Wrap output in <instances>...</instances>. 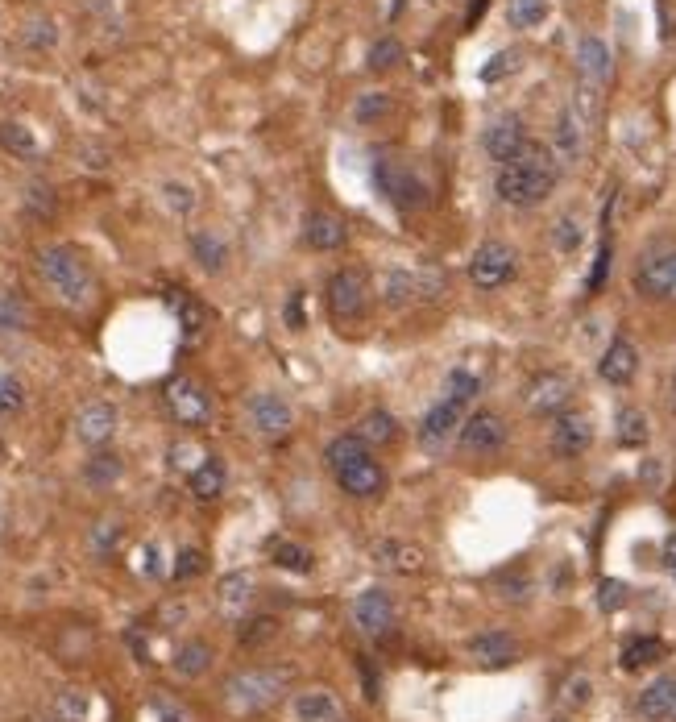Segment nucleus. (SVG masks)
<instances>
[{
    "label": "nucleus",
    "instance_id": "nucleus-40",
    "mask_svg": "<svg viewBox=\"0 0 676 722\" xmlns=\"http://www.w3.org/2000/svg\"><path fill=\"white\" fill-rule=\"evenodd\" d=\"M365 63H370V71L399 67V63H403V42H399V38H378V42L370 46V54H365Z\"/></svg>",
    "mask_w": 676,
    "mask_h": 722
},
{
    "label": "nucleus",
    "instance_id": "nucleus-6",
    "mask_svg": "<svg viewBox=\"0 0 676 722\" xmlns=\"http://www.w3.org/2000/svg\"><path fill=\"white\" fill-rule=\"evenodd\" d=\"M635 291L643 299L676 303V245H652L635 262Z\"/></svg>",
    "mask_w": 676,
    "mask_h": 722
},
{
    "label": "nucleus",
    "instance_id": "nucleus-36",
    "mask_svg": "<svg viewBox=\"0 0 676 722\" xmlns=\"http://www.w3.org/2000/svg\"><path fill=\"white\" fill-rule=\"evenodd\" d=\"M664 644L656 640V635H635V640H627L623 648V669H643V664H656L664 660Z\"/></svg>",
    "mask_w": 676,
    "mask_h": 722
},
{
    "label": "nucleus",
    "instance_id": "nucleus-27",
    "mask_svg": "<svg viewBox=\"0 0 676 722\" xmlns=\"http://www.w3.org/2000/svg\"><path fill=\"white\" fill-rule=\"evenodd\" d=\"M187 486H191V494H195V498H204V503H212V498H220V494H224V486H229V469H224V461H220V457H204V461H200V469H195V474H187Z\"/></svg>",
    "mask_w": 676,
    "mask_h": 722
},
{
    "label": "nucleus",
    "instance_id": "nucleus-19",
    "mask_svg": "<svg viewBox=\"0 0 676 722\" xmlns=\"http://www.w3.org/2000/svg\"><path fill=\"white\" fill-rule=\"evenodd\" d=\"M303 241L312 245V249H320V254H332V249H341V245L349 241V229H345L341 216L316 208V212L303 216Z\"/></svg>",
    "mask_w": 676,
    "mask_h": 722
},
{
    "label": "nucleus",
    "instance_id": "nucleus-35",
    "mask_svg": "<svg viewBox=\"0 0 676 722\" xmlns=\"http://www.w3.org/2000/svg\"><path fill=\"white\" fill-rule=\"evenodd\" d=\"M125 474V461L117 457V453H96L88 465H83V482L88 486H96V490H104V486H112Z\"/></svg>",
    "mask_w": 676,
    "mask_h": 722
},
{
    "label": "nucleus",
    "instance_id": "nucleus-4",
    "mask_svg": "<svg viewBox=\"0 0 676 722\" xmlns=\"http://www.w3.org/2000/svg\"><path fill=\"white\" fill-rule=\"evenodd\" d=\"M291 673L287 669H241L224 681V702L237 714H258L266 706H274L287 693Z\"/></svg>",
    "mask_w": 676,
    "mask_h": 722
},
{
    "label": "nucleus",
    "instance_id": "nucleus-54",
    "mask_svg": "<svg viewBox=\"0 0 676 722\" xmlns=\"http://www.w3.org/2000/svg\"><path fill=\"white\" fill-rule=\"evenodd\" d=\"M565 706H585L589 702V677H573L569 685H565V698H560Z\"/></svg>",
    "mask_w": 676,
    "mask_h": 722
},
{
    "label": "nucleus",
    "instance_id": "nucleus-32",
    "mask_svg": "<svg viewBox=\"0 0 676 722\" xmlns=\"http://www.w3.org/2000/svg\"><path fill=\"white\" fill-rule=\"evenodd\" d=\"M92 714V698H88V689H59L54 693V722H88Z\"/></svg>",
    "mask_w": 676,
    "mask_h": 722
},
{
    "label": "nucleus",
    "instance_id": "nucleus-5",
    "mask_svg": "<svg viewBox=\"0 0 676 722\" xmlns=\"http://www.w3.org/2000/svg\"><path fill=\"white\" fill-rule=\"evenodd\" d=\"M374 187H378V196L390 208H399V212L428 208V183L419 179L415 166H407L399 158H378L374 162Z\"/></svg>",
    "mask_w": 676,
    "mask_h": 722
},
{
    "label": "nucleus",
    "instance_id": "nucleus-18",
    "mask_svg": "<svg viewBox=\"0 0 676 722\" xmlns=\"http://www.w3.org/2000/svg\"><path fill=\"white\" fill-rule=\"evenodd\" d=\"M353 623L365 635H386L394 627V598L386 590H365L353 602Z\"/></svg>",
    "mask_w": 676,
    "mask_h": 722
},
{
    "label": "nucleus",
    "instance_id": "nucleus-43",
    "mask_svg": "<svg viewBox=\"0 0 676 722\" xmlns=\"http://www.w3.org/2000/svg\"><path fill=\"white\" fill-rule=\"evenodd\" d=\"M581 237H585V229H581L577 216H560L552 225V245L560 249V254H573V249L581 245Z\"/></svg>",
    "mask_w": 676,
    "mask_h": 722
},
{
    "label": "nucleus",
    "instance_id": "nucleus-60",
    "mask_svg": "<svg viewBox=\"0 0 676 722\" xmlns=\"http://www.w3.org/2000/svg\"><path fill=\"white\" fill-rule=\"evenodd\" d=\"M0 461H5V440H0Z\"/></svg>",
    "mask_w": 676,
    "mask_h": 722
},
{
    "label": "nucleus",
    "instance_id": "nucleus-33",
    "mask_svg": "<svg viewBox=\"0 0 676 722\" xmlns=\"http://www.w3.org/2000/svg\"><path fill=\"white\" fill-rule=\"evenodd\" d=\"M208 664H212V648H208L204 640H187V644L175 652L171 669H175L179 677H200V673H208Z\"/></svg>",
    "mask_w": 676,
    "mask_h": 722
},
{
    "label": "nucleus",
    "instance_id": "nucleus-53",
    "mask_svg": "<svg viewBox=\"0 0 676 722\" xmlns=\"http://www.w3.org/2000/svg\"><path fill=\"white\" fill-rule=\"evenodd\" d=\"M606 270H610V241L602 237V249H598V258H594V270H589V291H602Z\"/></svg>",
    "mask_w": 676,
    "mask_h": 722
},
{
    "label": "nucleus",
    "instance_id": "nucleus-17",
    "mask_svg": "<svg viewBox=\"0 0 676 722\" xmlns=\"http://www.w3.org/2000/svg\"><path fill=\"white\" fill-rule=\"evenodd\" d=\"M117 432V407L112 403H83L79 415H75V436L79 444H88V449H100V444L112 440Z\"/></svg>",
    "mask_w": 676,
    "mask_h": 722
},
{
    "label": "nucleus",
    "instance_id": "nucleus-28",
    "mask_svg": "<svg viewBox=\"0 0 676 722\" xmlns=\"http://www.w3.org/2000/svg\"><path fill=\"white\" fill-rule=\"evenodd\" d=\"M374 557L382 569H394V573H419L424 569V548H415V544H403V540H386L374 548Z\"/></svg>",
    "mask_w": 676,
    "mask_h": 722
},
{
    "label": "nucleus",
    "instance_id": "nucleus-8",
    "mask_svg": "<svg viewBox=\"0 0 676 722\" xmlns=\"http://www.w3.org/2000/svg\"><path fill=\"white\" fill-rule=\"evenodd\" d=\"M328 312L336 324H353V320H365L370 312V283H365L361 270H336L328 279Z\"/></svg>",
    "mask_w": 676,
    "mask_h": 722
},
{
    "label": "nucleus",
    "instance_id": "nucleus-59",
    "mask_svg": "<svg viewBox=\"0 0 676 722\" xmlns=\"http://www.w3.org/2000/svg\"><path fill=\"white\" fill-rule=\"evenodd\" d=\"M287 320H291V328L303 324V295H291V303H287Z\"/></svg>",
    "mask_w": 676,
    "mask_h": 722
},
{
    "label": "nucleus",
    "instance_id": "nucleus-56",
    "mask_svg": "<svg viewBox=\"0 0 676 722\" xmlns=\"http://www.w3.org/2000/svg\"><path fill=\"white\" fill-rule=\"evenodd\" d=\"M30 208H34L38 216L54 208V200H50V187H42V183H38V187H30Z\"/></svg>",
    "mask_w": 676,
    "mask_h": 722
},
{
    "label": "nucleus",
    "instance_id": "nucleus-47",
    "mask_svg": "<svg viewBox=\"0 0 676 722\" xmlns=\"http://www.w3.org/2000/svg\"><path fill=\"white\" fill-rule=\"evenodd\" d=\"M195 573H204V552L200 548H179L175 557V581H187Z\"/></svg>",
    "mask_w": 676,
    "mask_h": 722
},
{
    "label": "nucleus",
    "instance_id": "nucleus-2",
    "mask_svg": "<svg viewBox=\"0 0 676 722\" xmlns=\"http://www.w3.org/2000/svg\"><path fill=\"white\" fill-rule=\"evenodd\" d=\"M324 465L345 494L353 498H378L386 490V469L374 461L370 444L357 436H336L324 449Z\"/></svg>",
    "mask_w": 676,
    "mask_h": 722
},
{
    "label": "nucleus",
    "instance_id": "nucleus-25",
    "mask_svg": "<svg viewBox=\"0 0 676 722\" xmlns=\"http://www.w3.org/2000/svg\"><path fill=\"white\" fill-rule=\"evenodd\" d=\"M577 67H581V83H606L610 79V46L598 38V34H589L581 38L577 46Z\"/></svg>",
    "mask_w": 676,
    "mask_h": 722
},
{
    "label": "nucleus",
    "instance_id": "nucleus-52",
    "mask_svg": "<svg viewBox=\"0 0 676 722\" xmlns=\"http://www.w3.org/2000/svg\"><path fill=\"white\" fill-rule=\"evenodd\" d=\"M623 602H627V586H623V581H602V586H598V606H602V610H618Z\"/></svg>",
    "mask_w": 676,
    "mask_h": 722
},
{
    "label": "nucleus",
    "instance_id": "nucleus-29",
    "mask_svg": "<svg viewBox=\"0 0 676 722\" xmlns=\"http://www.w3.org/2000/svg\"><path fill=\"white\" fill-rule=\"evenodd\" d=\"M191 254L208 274H220L224 266H229V245H224V237L212 233V229H195L191 233Z\"/></svg>",
    "mask_w": 676,
    "mask_h": 722
},
{
    "label": "nucleus",
    "instance_id": "nucleus-58",
    "mask_svg": "<svg viewBox=\"0 0 676 722\" xmlns=\"http://www.w3.org/2000/svg\"><path fill=\"white\" fill-rule=\"evenodd\" d=\"M664 569L672 573V581H676V532L664 540Z\"/></svg>",
    "mask_w": 676,
    "mask_h": 722
},
{
    "label": "nucleus",
    "instance_id": "nucleus-55",
    "mask_svg": "<svg viewBox=\"0 0 676 722\" xmlns=\"http://www.w3.org/2000/svg\"><path fill=\"white\" fill-rule=\"evenodd\" d=\"M154 710H158L162 722H191V714L179 702H171V698H154Z\"/></svg>",
    "mask_w": 676,
    "mask_h": 722
},
{
    "label": "nucleus",
    "instance_id": "nucleus-61",
    "mask_svg": "<svg viewBox=\"0 0 676 722\" xmlns=\"http://www.w3.org/2000/svg\"><path fill=\"white\" fill-rule=\"evenodd\" d=\"M668 722H676V706H672V718H668Z\"/></svg>",
    "mask_w": 676,
    "mask_h": 722
},
{
    "label": "nucleus",
    "instance_id": "nucleus-45",
    "mask_svg": "<svg viewBox=\"0 0 676 722\" xmlns=\"http://www.w3.org/2000/svg\"><path fill=\"white\" fill-rule=\"evenodd\" d=\"M25 411V386L13 374H0V415Z\"/></svg>",
    "mask_w": 676,
    "mask_h": 722
},
{
    "label": "nucleus",
    "instance_id": "nucleus-51",
    "mask_svg": "<svg viewBox=\"0 0 676 722\" xmlns=\"http://www.w3.org/2000/svg\"><path fill=\"white\" fill-rule=\"evenodd\" d=\"M191 457H200V449H195L191 440H179L175 449H171V465L183 469V474H195V469H200V461H191Z\"/></svg>",
    "mask_w": 676,
    "mask_h": 722
},
{
    "label": "nucleus",
    "instance_id": "nucleus-39",
    "mask_svg": "<svg viewBox=\"0 0 676 722\" xmlns=\"http://www.w3.org/2000/svg\"><path fill=\"white\" fill-rule=\"evenodd\" d=\"M121 536H125L121 519H100V523L92 527V536H88V548L96 552V557H112V552H117V544H121Z\"/></svg>",
    "mask_w": 676,
    "mask_h": 722
},
{
    "label": "nucleus",
    "instance_id": "nucleus-7",
    "mask_svg": "<svg viewBox=\"0 0 676 722\" xmlns=\"http://www.w3.org/2000/svg\"><path fill=\"white\" fill-rule=\"evenodd\" d=\"M515 270H519V254L506 241L490 237L473 249V258H469V283L477 291H498L515 279Z\"/></svg>",
    "mask_w": 676,
    "mask_h": 722
},
{
    "label": "nucleus",
    "instance_id": "nucleus-44",
    "mask_svg": "<svg viewBox=\"0 0 676 722\" xmlns=\"http://www.w3.org/2000/svg\"><path fill=\"white\" fill-rule=\"evenodd\" d=\"M278 635V619H270V615H262V619H249L245 627H241V644L245 648H262V644H270Z\"/></svg>",
    "mask_w": 676,
    "mask_h": 722
},
{
    "label": "nucleus",
    "instance_id": "nucleus-22",
    "mask_svg": "<svg viewBox=\"0 0 676 722\" xmlns=\"http://www.w3.org/2000/svg\"><path fill=\"white\" fill-rule=\"evenodd\" d=\"M253 577L249 573H224L220 577V586H216V606H220V615L224 619H241L245 610L253 606Z\"/></svg>",
    "mask_w": 676,
    "mask_h": 722
},
{
    "label": "nucleus",
    "instance_id": "nucleus-50",
    "mask_svg": "<svg viewBox=\"0 0 676 722\" xmlns=\"http://www.w3.org/2000/svg\"><path fill=\"white\" fill-rule=\"evenodd\" d=\"M171 303H175V308H179V316H183V328H187L191 337H195V332L204 328V312H200V303H195V299H183V295H175Z\"/></svg>",
    "mask_w": 676,
    "mask_h": 722
},
{
    "label": "nucleus",
    "instance_id": "nucleus-9",
    "mask_svg": "<svg viewBox=\"0 0 676 722\" xmlns=\"http://www.w3.org/2000/svg\"><path fill=\"white\" fill-rule=\"evenodd\" d=\"M162 399H166V411L175 415V424L183 428H200L212 420V395L195 378H183V374L171 378L162 386Z\"/></svg>",
    "mask_w": 676,
    "mask_h": 722
},
{
    "label": "nucleus",
    "instance_id": "nucleus-30",
    "mask_svg": "<svg viewBox=\"0 0 676 722\" xmlns=\"http://www.w3.org/2000/svg\"><path fill=\"white\" fill-rule=\"evenodd\" d=\"M440 395L448 399V403H473L477 395H482V374H477L473 366H453L444 374V386H440Z\"/></svg>",
    "mask_w": 676,
    "mask_h": 722
},
{
    "label": "nucleus",
    "instance_id": "nucleus-57",
    "mask_svg": "<svg viewBox=\"0 0 676 722\" xmlns=\"http://www.w3.org/2000/svg\"><path fill=\"white\" fill-rule=\"evenodd\" d=\"M21 320H25V316H21V308H17V303L9 299L5 308H0V332H9V328H21Z\"/></svg>",
    "mask_w": 676,
    "mask_h": 722
},
{
    "label": "nucleus",
    "instance_id": "nucleus-12",
    "mask_svg": "<svg viewBox=\"0 0 676 722\" xmlns=\"http://www.w3.org/2000/svg\"><path fill=\"white\" fill-rule=\"evenodd\" d=\"M245 415H249V428L258 432V436H266V440L287 436L291 424H295L291 403H287L283 395H274V391H258V395H253L249 407H245Z\"/></svg>",
    "mask_w": 676,
    "mask_h": 722
},
{
    "label": "nucleus",
    "instance_id": "nucleus-34",
    "mask_svg": "<svg viewBox=\"0 0 676 722\" xmlns=\"http://www.w3.org/2000/svg\"><path fill=\"white\" fill-rule=\"evenodd\" d=\"M614 436H618V444H627V449H639V444L647 440V415L639 407H618Z\"/></svg>",
    "mask_w": 676,
    "mask_h": 722
},
{
    "label": "nucleus",
    "instance_id": "nucleus-37",
    "mask_svg": "<svg viewBox=\"0 0 676 722\" xmlns=\"http://www.w3.org/2000/svg\"><path fill=\"white\" fill-rule=\"evenodd\" d=\"M270 557H274L278 569H287V573H312V548H303L295 540H274Z\"/></svg>",
    "mask_w": 676,
    "mask_h": 722
},
{
    "label": "nucleus",
    "instance_id": "nucleus-13",
    "mask_svg": "<svg viewBox=\"0 0 676 722\" xmlns=\"http://www.w3.org/2000/svg\"><path fill=\"white\" fill-rule=\"evenodd\" d=\"M569 399H573V382H569V374H556V370L535 374L523 391V407L531 415H560L569 407Z\"/></svg>",
    "mask_w": 676,
    "mask_h": 722
},
{
    "label": "nucleus",
    "instance_id": "nucleus-24",
    "mask_svg": "<svg viewBox=\"0 0 676 722\" xmlns=\"http://www.w3.org/2000/svg\"><path fill=\"white\" fill-rule=\"evenodd\" d=\"M672 706H676V673L656 677L652 685L639 693V702H635V710H639L643 718H652V722H668V718H672Z\"/></svg>",
    "mask_w": 676,
    "mask_h": 722
},
{
    "label": "nucleus",
    "instance_id": "nucleus-23",
    "mask_svg": "<svg viewBox=\"0 0 676 722\" xmlns=\"http://www.w3.org/2000/svg\"><path fill=\"white\" fill-rule=\"evenodd\" d=\"M585 137H589V129L581 125V117L573 113V108H565L560 121H556V129H552V154L560 162H577L585 154Z\"/></svg>",
    "mask_w": 676,
    "mask_h": 722
},
{
    "label": "nucleus",
    "instance_id": "nucleus-16",
    "mask_svg": "<svg viewBox=\"0 0 676 722\" xmlns=\"http://www.w3.org/2000/svg\"><path fill=\"white\" fill-rule=\"evenodd\" d=\"M482 146H486V154H490L498 166H506L511 158H519V154L527 150V125H523L519 117H498V121L482 133Z\"/></svg>",
    "mask_w": 676,
    "mask_h": 722
},
{
    "label": "nucleus",
    "instance_id": "nucleus-46",
    "mask_svg": "<svg viewBox=\"0 0 676 722\" xmlns=\"http://www.w3.org/2000/svg\"><path fill=\"white\" fill-rule=\"evenodd\" d=\"M511 71H519V50H498L494 59L482 67V79H486V83H498V79H506Z\"/></svg>",
    "mask_w": 676,
    "mask_h": 722
},
{
    "label": "nucleus",
    "instance_id": "nucleus-20",
    "mask_svg": "<svg viewBox=\"0 0 676 722\" xmlns=\"http://www.w3.org/2000/svg\"><path fill=\"white\" fill-rule=\"evenodd\" d=\"M295 722H345V710L336 702L332 689H303L291 702Z\"/></svg>",
    "mask_w": 676,
    "mask_h": 722
},
{
    "label": "nucleus",
    "instance_id": "nucleus-48",
    "mask_svg": "<svg viewBox=\"0 0 676 722\" xmlns=\"http://www.w3.org/2000/svg\"><path fill=\"white\" fill-rule=\"evenodd\" d=\"M25 42H30L34 50H50L54 42H59V34H54V25L50 21H30L25 25V34H21Z\"/></svg>",
    "mask_w": 676,
    "mask_h": 722
},
{
    "label": "nucleus",
    "instance_id": "nucleus-14",
    "mask_svg": "<svg viewBox=\"0 0 676 722\" xmlns=\"http://www.w3.org/2000/svg\"><path fill=\"white\" fill-rule=\"evenodd\" d=\"M461 403H448V399H440V403H432L428 411H424V420H419V428H415V436H419V444H424L428 453H440V449H448L453 444V436L461 432Z\"/></svg>",
    "mask_w": 676,
    "mask_h": 722
},
{
    "label": "nucleus",
    "instance_id": "nucleus-31",
    "mask_svg": "<svg viewBox=\"0 0 676 722\" xmlns=\"http://www.w3.org/2000/svg\"><path fill=\"white\" fill-rule=\"evenodd\" d=\"M357 440H365V444H390L394 436H399V420L386 411V407H374V411H365L361 420H357V432H353Z\"/></svg>",
    "mask_w": 676,
    "mask_h": 722
},
{
    "label": "nucleus",
    "instance_id": "nucleus-21",
    "mask_svg": "<svg viewBox=\"0 0 676 722\" xmlns=\"http://www.w3.org/2000/svg\"><path fill=\"white\" fill-rule=\"evenodd\" d=\"M598 374H602L610 386H627V382L639 374V353H635V345H631L627 337L610 341L606 353H602V361H598Z\"/></svg>",
    "mask_w": 676,
    "mask_h": 722
},
{
    "label": "nucleus",
    "instance_id": "nucleus-26",
    "mask_svg": "<svg viewBox=\"0 0 676 722\" xmlns=\"http://www.w3.org/2000/svg\"><path fill=\"white\" fill-rule=\"evenodd\" d=\"M515 652H519V644H515V635H506V631H482L469 640V656L477 664H511Z\"/></svg>",
    "mask_w": 676,
    "mask_h": 722
},
{
    "label": "nucleus",
    "instance_id": "nucleus-11",
    "mask_svg": "<svg viewBox=\"0 0 676 722\" xmlns=\"http://www.w3.org/2000/svg\"><path fill=\"white\" fill-rule=\"evenodd\" d=\"M457 444L469 457H490L506 444V420L498 411H473L457 432Z\"/></svg>",
    "mask_w": 676,
    "mask_h": 722
},
{
    "label": "nucleus",
    "instance_id": "nucleus-1",
    "mask_svg": "<svg viewBox=\"0 0 676 722\" xmlns=\"http://www.w3.org/2000/svg\"><path fill=\"white\" fill-rule=\"evenodd\" d=\"M560 179V158L548 146L527 142V150L519 158H511L506 166H498L494 191L506 208H535L552 196V187Z\"/></svg>",
    "mask_w": 676,
    "mask_h": 722
},
{
    "label": "nucleus",
    "instance_id": "nucleus-15",
    "mask_svg": "<svg viewBox=\"0 0 676 722\" xmlns=\"http://www.w3.org/2000/svg\"><path fill=\"white\" fill-rule=\"evenodd\" d=\"M594 444V424L581 411H560L552 420V453L560 457H581Z\"/></svg>",
    "mask_w": 676,
    "mask_h": 722
},
{
    "label": "nucleus",
    "instance_id": "nucleus-42",
    "mask_svg": "<svg viewBox=\"0 0 676 722\" xmlns=\"http://www.w3.org/2000/svg\"><path fill=\"white\" fill-rule=\"evenodd\" d=\"M0 146H5L9 154H21V158H30L34 150H38V142H34V133L25 129V125H17V121H9V125H0Z\"/></svg>",
    "mask_w": 676,
    "mask_h": 722
},
{
    "label": "nucleus",
    "instance_id": "nucleus-38",
    "mask_svg": "<svg viewBox=\"0 0 676 722\" xmlns=\"http://www.w3.org/2000/svg\"><path fill=\"white\" fill-rule=\"evenodd\" d=\"M548 5H552V0H511L506 21H511L515 30H535V25L548 17Z\"/></svg>",
    "mask_w": 676,
    "mask_h": 722
},
{
    "label": "nucleus",
    "instance_id": "nucleus-3",
    "mask_svg": "<svg viewBox=\"0 0 676 722\" xmlns=\"http://www.w3.org/2000/svg\"><path fill=\"white\" fill-rule=\"evenodd\" d=\"M38 274H42V283L67 303V308H88L92 295H96L92 266L71 245H46V249H38Z\"/></svg>",
    "mask_w": 676,
    "mask_h": 722
},
{
    "label": "nucleus",
    "instance_id": "nucleus-41",
    "mask_svg": "<svg viewBox=\"0 0 676 722\" xmlns=\"http://www.w3.org/2000/svg\"><path fill=\"white\" fill-rule=\"evenodd\" d=\"M386 113H390V96L386 92H361L357 104H353V121H361V125H374Z\"/></svg>",
    "mask_w": 676,
    "mask_h": 722
},
{
    "label": "nucleus",
    "instance_id": "nucleus-49",
    "mask_svg": "<svg viewBox=\"0 0 676 722\" xmlns=\"http://www.w3.org/2000/svg\"><path fill=\"white\" fill-rule=\"evenodd\" d=\"M162 196H166V204H171L179 216H187V212L195 208V191H191L187 183H166V187H162Z\"/></svg>",
    "mask_w": 676,
    "mask_h": 722
},
{
    "label": "nucleus",
    "instance_id": "nucleus-10",
    "mask_svg": "<svg viewBox=\"0 0 676 722\" xmlns=\"http://www.w3.org/2000/svg\"><path fill=\"white\" fill-rule=\"evenodd\" d=\"M440 295V274L436 270H424V266H394L382 274V299L390 308H407L415 299H432Z\"/></svg>",
    "mask_w": 676,
    "mask_h": 722
}]
</instances>
